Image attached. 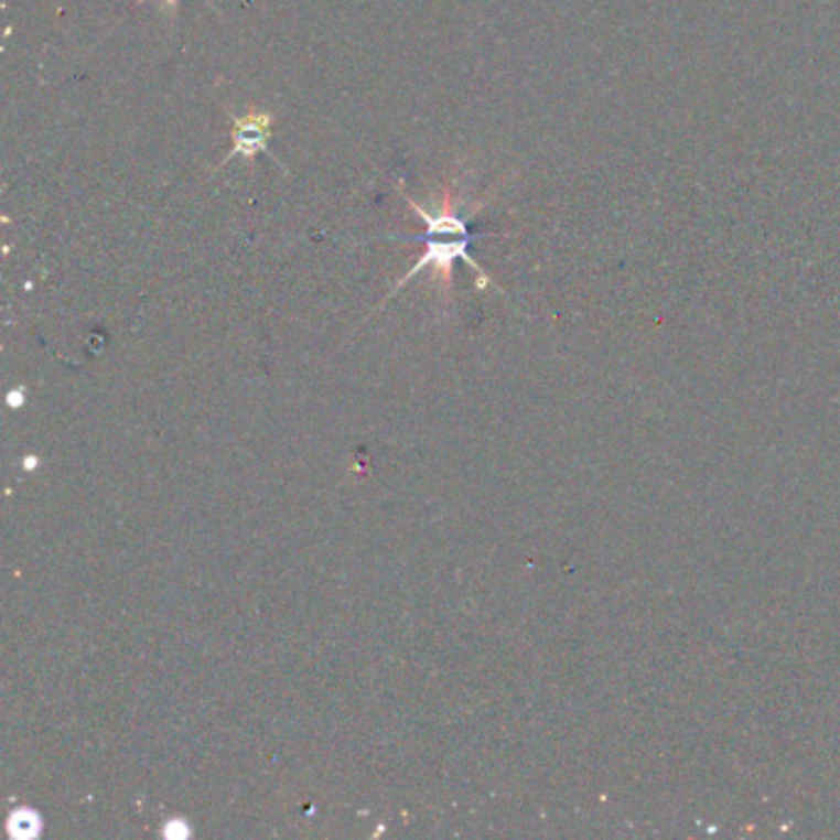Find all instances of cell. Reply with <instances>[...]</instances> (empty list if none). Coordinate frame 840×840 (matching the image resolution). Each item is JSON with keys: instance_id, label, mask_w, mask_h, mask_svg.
I'll return each instance as SVG.
<instances>
[{"instance_id": "4", "label": "cell", "mask_w": 840, "mask_h": 840, "mask_svg": "<svg viewBox=\"0 0 840 840\" xmlns=\"http://www.w3.org/2000/svg\"><path fill=\"white\" fill-rule=\"evenodd\" d=\"M133 3H136V6H143L146 0H133ZM177 3H181V0H163L161 10H163V13H168V15H175V13H177ZM203 3H205L207 8L217 10V6H215V3H209V0H203ZM217 13H219V10H217Z\"/></svg>"}, {"instance_id": "2", "label": "cell", "mask_w": 840, "mask_h": 840, "mask_svg": "<svg viewBox=\"0 0 840 840\" xmlns=\"http://www.w3.org/2000/svg\"><path fill=\"white\" fill-rule=\"evenodd\" d=\"M271 133H274V117L265 109L251 107L241 117H233V151L225 155L223 165L235 161L237 155L251 163L259 153H269Z\"/></svg>"}, {"instance_id": "1", "label": "cell", "mask_w": 840, "mask_h": 840, "mask_svg": "<svg viewBox=\"0 0 840 840\" xmlns=\"http://www.w3.org/2000/svg\"><path fill=\"white\" fill-rule=\"evenodd\" d=\"M400 193L405 197V203L409 205V209H414V213L422 217V223L427 225V233L419 237L424 241V255L422 259L417 261V265L407 271V274L400 279V283H397L395 291H400L407 281H412L419 271H424L427 267L434 269V274L439 277V281L444 283V287H451V271H454V261L456 259H464L466 265L476 271L478 274V283L481 287H486L488 283V277L483 274V269L478 267V261L469 255V247L471 241L478 239L481 235H474L469 227V219L459 213V197L451 193V187H446L444 195H441V201L437 205V209H427L419 203H414V197H409L405 193V187L400 183ZM392 291V293H395Z\"/></svg>"}, {"instance_id": "3", "label": "cell", "mask_w": 840, "mask_h": 840, "mask_svg": "<svg viewBox=\"0 0 840 840\" xmlns=\"http://www.w3.org/2000/svg\"><path fill=\"white\" fill-rule=\"evenodd\" d=\"M42 831V818L33 808H18L8 818V833L13 838H35Z\"/></svg>"}]
</instances>
